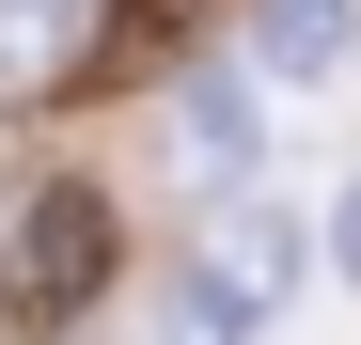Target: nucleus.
I'll return each mask as SVG.
<instances>
[{
	"instance_id": "f257e3e1",
	"label": "nucleus",
	"mask_w": 361,
	"mask_h": 345,
	"mask_svg": "<svg viewBox=\"0 0 361 345\" xmlns=\"http://www.w3.org/2000/svg\"><path fill=\"white\" fill-rule=\"evenodd\" d=\"M110 299V204L94 189H32L16 236H0V314L16 330H79Z\"/></svg>"
},
{
	"instance_id": "f03ea898",
	"label": "nucleus",
	"mask_w": 361,
	"mask_h": 345,
	"mask_svg": "<svg viewBox=\"0 0 361 345\" xmlns=\"http://www.w3.org/2000/svg\"><path fill=\"white\" fill-rule=\"evenodd\" d=\"M298 267H314V220H298V204H267V189H235V204L204 220V251L173 267V282H189V299H220L235 330H267V314L298 299Z\"/></svg>"
},
{
	"instance_id": "7ed1b4c3",
	"label": "nucleus",
	"mask_w": 361,
	"mask_h": 345,
	"mask_svg": "<svg viewBox=\"0 0 361 345\" xmlns=\"http://www.w3.org/2000/svg\"><path fill=\"white\" fill-rule=\"evenodd\" d=\"M173 172H189L204 204L252 189V172H267V110L235 94V79H189V94H173Z\"/></svg>"
},
{
	"instance_id": "20e7f679",
	"label": "nucleus",
	"mask_w": 361,
	"mask_h": 345,
	"mask_svg": "<svg viewBox=\"0 0 361 345\" xmlns=\"http://www.w3.org/2000/svg\"><path fill=\"white\" fill-rule=\"evenodd\" d=\"M94 32H110V0H0V94H63L94 63Z\"/></svg>"
},
{
	"instance_id": "39448f33",
	"label": "nucleus",
	"mask_w": 361,
	"mask_h": 345,
	"mask_svg": "<svg viewBox=\"0 0 361 345\" xmlns=\"http://www.w3.org/2000/svg\"><path fill=\"white\" fill-rule=\"evenodd\" d=\"M361 47V0H252V63L267 79H330Z\"/></svg>"
},
{
	"instance_id": "423d86ee",
	"label": "nucleus",
	"mask_w": 361,
	"mask_h": 345,
	"mask_svg": "<svg viewBox=\"0 0 361 345\" xmlns=\"http://www.w3.org/2000/svg\"><path fill=\"white\" fill-rule=\"evenodd\" d=\"M330 251H345V282H361V172H345V204H330Z\"/></svg>"
}]
</instances>
